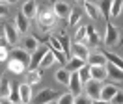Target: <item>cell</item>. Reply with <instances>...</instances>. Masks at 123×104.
Segmentation results:
<instances>
[{
    "mask_svg": "<svg viewBox=\"0 0 123 104\" xmlns=\"http://www.w3.org/2000/svg\"><path fill=\"white\" fill-rule=\"evenodd\" d=\"M101 89H103V82H97V80H90L84 86L86 97H88L92 102H95V100L101 98Z\"/></svg>",
    "mask_w": 123,
    "mask_h": 104,
    "instance_id": "cell-3",
    "label": "cell"
},
{
    "mask_svg": "<svg viewBox=\"0 0 123 104\" xmlns=\"http://www.w3.org/2000/svg\"><path fill=\"white\" fill-rule=\"evenodd\" d=\"M49 48H50V50H56V52H62V45H60L58 35H50L49 37Z\"/></svg>",
    "mask_w": 123,
    "mask_h": 104,
    "instance_id": "cell-34",
    "label": "cell"
},
{
    "mask_svg": "<svg viewBox=\"0 0 123 104\" xmlns=\"http://www.w3.org/2000/svg\"><path fill=\"white\" fill-rule=\"evenodd\" d=\"M88 45H92V46H99V43H101V37H99V34L95 32V28L93 26H88Z\"/></svg>",
    "mask_w": 123,
    "mask_h": 104,
    "instance_id": "cell-24",
    "label": "cell"
},
{
    "mask_svg": "<svg viewBox=\"0 0 123 104\" xmlns=\"http://www.w3.org/2000/svg\"><path fill=\"white\" fill-rule=\"evenodd\" d=\"M105 58H106L108 63H112V65H116L117 69H121V71H123V58L116 56L114 52H105Z\"/></svg>",
    "mask_w": 123,
    "mask_h": 104,
    "instance_id": "cell-25",
    "label": "cell"
},
{
    "mask_svg": "<svg viewBox=\"0 0 123 104\" xmlns=\"http://www.w3.org/2000/svg\"><path fill=\"white\" fill-rule=\"evenodd\" d=\"M41 73H43V71H28V73H26V84H30V86L39 84V80H41Z\"/></svg>",
    "mask_w": 123,
    "mask_h": 104,
    "instance_id": "cell-27",
    "label": "cell"
},
{
    "mask_svg": "<svg viewBox=\"0 0 123 104\" xmlns=\"http://www.w3.org/2000/svg\"><path fill=\"white\" fill-rule=\"evenodd\" d=\"M75 104H92V100H90V98H88V97H77V98H75Z\"/></svg>",
    "mask_w": 123,
    "mask_h": 104,
    "instance_id": "cell-39",
    "label": "cell"
},
{
    "mask_svg": "<svg viewBox=\"0 0 123 104\" xmlns=\"http://www.w3.org/2000/svg\"><path fill=\"white\" fill-rule=\"evenodd\" d=\"M119 39H121L119 30L116 28L112 22H106V32H105V41H106V45L108 46H116V45L119 43Z\"/></svg>",
    "mask_w": 123,
    "mask_h": 104,
    "instance_id": "cell-4",
    "label": "cell"
},
{
    "mask_svg": "<svg viewBox=\"0 0 123 104\" xmlns=\"http://www.w3.org/2000/svg\"><path fill=\"white\" fill-rule=\"evenodd\" d=\"M28 26H30V21L19 11V13L15 15V28H17V32H19V34H26V32H28Z\"/></svg>",
    "mask_w": 123,
    "mask_h": 104,
    "instance_id": "cell-15",
    "label": "cell"
},
{
    "mask_svg": "<svg viewBox=\"0 0 123 104\" xmlns=\"http://www.w3.org/2000/svg\"><path fill=\"white\" fill-rule=\"evenodd\" d=\"M123 11V2L121 0H114L110 6V17H119Z\"/></svg>",
    "mask_w": 123,
    "mask_h": 104,
    "instance_id": "cell-32",
    "label": "cell"
},
{
    "mask_svg": "<svg viewBox=\"0 0 123 104\" xmlns=\"http://www.w3.org/2000/svg\"><path fill=\"white\" fill-rule=\"evenodd\" d=\"M88 26H80V28L75 32V43H84L88 45Z\"/></svg>",
    "mask_w": 123,
    "mask_h": 104,
    "instance_id": "cell-26",
    "label": "cell"
},
{
    "mask_svg": "<svg viewBox=\"0 0 123 104\" xmlns=\"http://www.w3.org/2000/svg\"><path fill=\"white\" fill-rule=\"evenodd\" d=\"M9 13V2H0V17H6Z\"/></svg>",
    "mask_w": 123,
    "mask_h": 104,
    "instance_id": "cell-38",
    "label": "cell"
},
{
    "mask_svg": "<svg viewBox=\"0 0 123 104\" xmlns=\"http://www.w3.org/2000/svg\"><path fill=\"white\" fill-rule=\"evenodd\" d=\"M47 50H49V46H39L37 50L32 54V59H30V67H28V71H37L39 65H41V61H43V58H45Z\"/></svg>",
    "mask_w": 123,
    "mask_h": 104,
    "instance_id": "cell-9",
    "label": "cell"
},
{
    "mask_svg": "<svg viewBox=\"0 0 123 104\" xmlns=\"http://www.w3.org/2000/svg\"><path fill=\"white\" fill-rule=\"evenodd\" d=\"M106 76H110L114 82H123V71L112 63H106Z\"/></svg>",
    "mask_w": 123,
    "mask_h": 104,
    "instance_id": "cell-17",
    "label": "cell"
},
{
    "mask_svg": "<svg viewBox=\"0 0 123 104\" xmlns=\"http://www.w3.org/2000/svg\"><path fill=\"white\" fill-rule=\"evenodd\" d=\"M37 22H39V28L41 30H52L54 24H56V15H54L52 7H45V9H39L37 15Z\"/></svg>",
    "mask_w": 123,
    "mask_h": 104,
    "instance_id": "cell-1",
    "label": "cell"
},
{
    "mask_svg": "<svg viewBox=\"0 0 123 104\" xmlns=\"http://www.w3.org/2000/svg\"><path fill=\"white\" fill-rule=\"evenodd\" d=\"M52 11L56 15V19H69L71 15V6L67 2H62V0H56L52 4Z\"/></svg>",
    "mask_w": 123,
    "mask_h": 104,
    "instance_id": "cell-8",
    "label": "cell"
},
{
    "mask_svg": "<svg viewBox=\"0 0 123 104\" xmlns=\"http://www.w3.org/2000/svg\"><path fill=\"white\" fill-rule=\"evenodd\" d=\"M110 6H112V2H108V0H103V2H99L97 4V7H99V13L103 15V17H110Z\"/></svg>",
    "mask_w": 123,
    "mask_h": 104,
    "instance_id": "cell-33",
    "label": "cell"
},
{
    "mask_svg": "<svg viewBox=\"0 0 123 104\" xmlns=\"http://www.w3.org/2000/svg\"><path fill=\"white\" fill-rule=\"evenodd\" d=\"M11 87H13L11 80H8L6 76H2V78H0V98H9Z\"/></svg>",
    "mask_w": 123,
    "mask_h": 104,
    "instance_id": "cell-19",
    "label": "cell"
},
{
    "mask_svg": "<svg viewBox=\"0 0 123 104\" xmlns=\"http://www.w3.org/2000/svg\"><path fill=\"white\" fill-rule=\"evenodd\" d=\"M56 104H75V97L71 95V93H63V95H60V98L56 100Z\"/></svg>",
    "mask_w": 123,
    "mask_h": 104,
    "instance_id": "cell-35",
    "label": "cell"
},
{
    "mask_svg": "<svg viewBox=\"0 0 123 104\" xmlns=\"http://www.w3.org/2000/svg\"><path fill=\"white\" fill-rule=\"evenodd\" d=\"M93 104H110V102H105V100H95Z\"/></svg>",
    "mask_w": 123,
    "mask_h": 104,
    "instance_id": "cell-42",
    "label": "cell"
},
{
    "mask_svg": "<svg viewBox=\"0 0 123 104\" xmlns=\"http://www.w3.org/2000/svg\"><path fill=\"white\" fill-rule=\"evenodd\" d=\"M62 93H58V91H54V89H41L37 95L32 98V104H50L56 98H60Z\"/></svg>",
    "mask_w": 123,
    "mask_h": 104,
    "instance_id": "cell-2",
    "label": "cell"
},
{
    "mask_svg": "<svg viewBox=\"0 0 123 104\" xmlns=\"http://www.w3.org/2000/svg\"><path fill=\"white\" fill-rule=\"evenodd\" d=\"M92 104H93V102H92Z\"/></svg>",
    "mask_w": 123,
    "mask_h": 104,
    "instance_id": "cell-44",
    "label": "cell"
},
{
    "mask_svg": "<svg viewBox=\"0 0 123 104\" xmlns=\"http://www.w3.org/2000/svg\"><path fill=\"white\" fill-rule=\"evenodd\" d=\"M58 39H60V45H62V52L67 56V59H71V41H69V35H67V34H60Z\"/></svg>",
    "mask_w": 123,
    "mask_h": 104,
    "instance_id": "cell-22",
    "label": "cell"
},
{
    "mask_svg": "<svg viewBox=\"0 0 123 104\" xmlns=\"http://www.w3.org/2000/svg\"><path fill=\"white\" fill-rule=\"evenodd\" d=\"M4 35H6L8 45L17 46V41H19V32H17L15 24H4Z\"/></svg>",
    "mask_w": 123,
    "mask_h": 104,
    "instance_id": "cell-11",
    "label": "cell"
},
{
    "mask_svg": "<svg viewBox=\"0 0 123 104\" xmlns=\"http://www.w3.org/2000/svg\"><path fill=\"white\" fill-rule=\"evenodd\" d=\"M90 73H92V80L97 82L106 80V67H90Z\"/></svg>",
    "mask_w": 123,
    "mask_h": 104,
    "instance_id": "cell-23",
    "label": "cell"
},
{
    "mask_svg": "<svg viewBox=\"0 0 123 104\" xmlns=\"http://www.w3.org/2000/svg\"><path fill=\"white\" fill-rule=\"evenodd\" d=\"M116 93H117V87H116V86H112V84H106V86H103V89H101V98H99V100L110 102V100L114 98Z\"/></svg>",
    "mask_w": 123,
    "mask_h": 104,
    "instance_id": "cell-16",
    "label": "cell"
},
{
    "mask_svg": "<svg viewBox=\"0 0 123 104\" xmlns=\"http://www.w3.org/2000/svg\"><path fill=\"white\" fill-rule=\"evenodd\" d=\"M110 104H123V91L117 89V93L114 95V98L110 100Z\"/></svg>",
    "mask_w": 123,
    "mask_h": 104,
    "instance_id": "cell-37",
    "label": "cell"
},
{
    "mask_svg": "<svg viewBox=\"0 0 123 104\" xmlns=\"http://www.w3.org/2000/svg\"><path fill=\"white\" fill-rule=\"evenodd\" d=\"M0 104H13L9 98H0Z\"/></svg>",
    "mask_w": 123,
    "mask_h": 104,
    "instance_id": "cell-41",
    "label": "cell"
},
{
    "mask_svg": "<svg viewBox=\"0 0 123 104\" xmlns=\"http://www.w3.org/2000/svg\"><path fill=\"white\" fill-rule=\"evenodd\" d=\"M84 65H88L84 59H78V58H71L69 61H67V65H65V71H69V73H78L80 69Z\"/></svg>",
    "mask_w": 123,
    "mask_h": 104,
    "instance_id": "cell-20",
    "label": "cell"
},
{
    "mask_svg": "<svg viewBox=\"0 0 123 104\" xmlns=\"http://www.w3.org/2000/svg\"><path fill=\"white\" fill-rule=\"evenodd\" d=\"M54 61H56V59H54V56H52V52H50V48H49V50H47V54H45V58H43V61H41V65H39V69H37V71H43V69H49V67L52 65Z\"/></svg>",
    "mask_w": 123,
    "mask_h": 104,
    "instance_id": "cell-29",
    "label": "cell"
},
{
    "mask_svg": "<svg viewBox=\"0 0 123 104\" xmlns=\"http://www.w3.org/2000/svg\"><path fill=\"white\" fill-rule=\"evenodd\" d=\"M13 54V59H17V61H21L23 65L30 67V59H32V54H28V52L24 50L23 46H15V50L11 52Z\"/></svg>",
    "mask_w": 123,
    "mask_h": 104,
    "instance_id": "cell-12",
    "label": "cell"
},
{
    "mask_svg": "<svg viewBox=\"0 0 123 104\" xmlns=\"http://www.w3.org/2000/svg\"><path fill=\"white\" fill-rule=\"evenodd\" d=\"M19 95H21V104H32V86L30 84H21L19 86Z\"/></svg>",
    "mask_w": 123,
    "mask_h": 104,
    "instance_id": "cell-14",
    "label": "cell"
},
{
    "mask_svg": "<svg viewBox=\"0 0 123 104\" xmlns=\"http://www.w3.org/2000/svg\"><path fill=\"white\" fill-rule=\"evenodd\" d=\"M80 17H82V11H80L78 7L71 9V15H69V19H67V24H69V26H77V22L80 21Z\"/></svg>",
    "mask_w": 123,
    "mask_h": 104,
    "instance_id": "cell-31",
    "label": "cell"
},
{
    "mask_svg": "<svg viewBox=\"0 0 123 104\" xmlns=\"http://www.w3.org/2000/svg\"><path fill=\"white\" fill-rule=\"evenodd\" d=\"M26 69H28L26 65H23L21 61H17V59H13V58L8 61V71H9V73H13V74H24V73H26Z\"/></svg>",
    "mask_w": 123,
    "mask_h": 104,
    "instance_id": "cell-18",
    "label": "cell"
},
{
    "mask_svg": "<svg viewBox=\"0 0 123 104\" xmlns=\"http://www.w3.org/2000/svg\"><path fill=\"white\" fill-rule=\"evenodd\" d=\"M78 78L82 82V86H86L88 82L92 80V73H90V65H84L80 71H78Z\"/></svg>",
    "mask_w": 123,
    "mask_h": 104,
    "instance_id": "cell-28",
    "label": "cell"
},
{
    "mask_svg": "<svg viewBox=\"0 0 123 104\" xmlns=\"http://www.w3.org/2000/svg\"><path fill=\"white\" fill-rule=\"evenodd\" d=\"M9 100L13 104H21V95H19V87H11V93H9Z\"/></svg>",
    "mask_w": 123,
    "mask_h": 104,
    "instance_id": "cell-36",
    "label": "cell"
},
{
    "mask_svg": "<svg viewBox=\"0 0 123 104\" xmlns=\"http://www.w3.org/2000/svg\"><path fill=\"white\" fill-rule=\"evenodd\" d=\"M71 58H78L84 59L88 63V58H90V46L84 43H73L71 45Z\"/></svg>",
    "mask_w": 123,
    "mask_h": 104,
    "instance_id": "cell-6",
    "label": "cell"
},
{
    "mask_svg": "<svg viewBox=\"0 0 123 104\" xmlns=\"http://www.w3.org/2000/svg\"><path fill=\"white\" fill-rule=\"evenodd\" d=\"M106 58H105V52L95 50L90 52V58H88V65L90 67H106Z\"/></svg>",
    "mask_w": 123,
    "mask_h": 104,
    "instance_id": "cell-10",
    "label": "cell"
},
{
    "mask_svg": "<svg viewBox=\"0 0 123 104\" xmlns=\"http://www.w3.org/2000/svg\"><path fill=\"white\" fill-rule=\"evenodd\" d=\"M82 7L86 9V13L90 15V17H92L93 21H97V19L101 17V13H99V7H97V4H93V2H88V0H86V2H82Z\"/></svg>",
    "mask_w": 123,
    "mask_h": 104,
    "instance_id": "cell-21",
    "label": "cell"
},
{
    "mask_svg": "<svg viewBox=\"0 0 123 104\" xmlns=\"http://www.w3.org/2000/svg\"><path fill=\"white\" fill-rule=\"evenodd\" d=\"M21 13L28 19V21H34V19H37L39 15V4L36 0H26L23 4V9H21Z\"/></svg>",
    "mask_w": 123,
    "mask_h": 104,
    "instance_id": "cell-5",
    "label": "cell"
},
{
    "mask_svg": "<svg viewBox=\"0 0 123 104\" xmlns=\"http://www.w3.org/2000/svg\"><path fill=\"white\" fill-rule=\"evenodd\" d=\"M67 87H69V93L75 97V98L82 95V91H84V86H82V82H80V78H78V73H71V78H69V84H67Z\"/></svg>",
    "mask_w": 123,
    "mask_h": 104,
    "instance_id": "cell-7",
    "label": "cell"
},
{
    "mask_svg": "<svg viewBox=\"0 0 123 104\" xmlns=\"http://www.w3.org/2000/svg\"><path fill=\"white\" fill-rule=\"evenodd\" d=\"M50 104H52V102H50Z\"/></svg>",
    "mask_w": 123,
    "mask_h": 104,
    "instance_id": "cell-43",
    "label": "cell"
},
{
    "mask_svg": "<svg viewBox=\"0 0 123 104\" xmlns=\"http://www.w3.org/2000/svg\"><path fill=\"white\" fill-rule=\"evenodd\" d=\"M9 54H11V52H8V48H0V63H2V61H6Z\"/></svg>",
    "mask_w": 123,
    "mask_h": 104,
    "instance_id": "cell-40",
    "label": "cell"
},
{
    "mask_svg": "<svg viewBox=\"0 0 123 104\" xmlns=\"http://www.w3.org/2000/svg\"><path fill=\"white\" fill-rule=\"evenodd\" d=\"M23 48L28 52V54H34V52L39 48L37 37H36V35H24V39H23Z\"/></svg>",
    "mask_w": 123,
    "mask_h": 104,
    "instance_id": "cell-13",
    "label": "cell"
},
{
    "mask_svg": "<svg viewBox=\"0 0 123 104\" xmlns=\"http://www.w3.org/2000/svg\"><path fill=\"white\" fill-rule=\"evenodd\" d=\"M69 78H71V73L69 71H65V69H58L56 71V80L60 82V84H69Z\"/></svg>",
    "mask_w": 123,
    "mask_h": 104,
    "instance_id": "cell-30",
    "label": "cell"
}]
</instances>
